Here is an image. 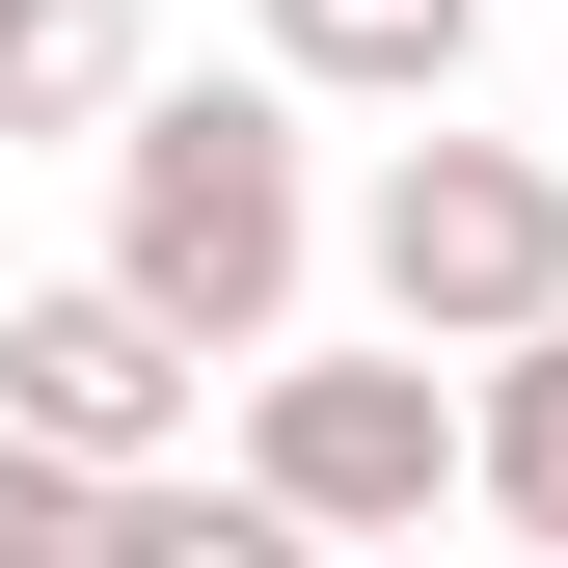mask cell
<instances>
[{"mask_svg":"<svg viewBox=\"0 0 568 568\" xmlns=\"http://www.w3.org/2000/svg\"><path fill=\"white\" fill-rule=\"evenodd\" d=\"M460 28H487V0H271V82H298V109H434Z\"/></svg>","mask_w":568,"mask_h":568,"instance_id":"cell-7","label":"cell"},{"mask_svg":"<svg viewBox=\"0 0 568 568\" xmlns=\"http://www.w3.org/2000/svg\"><path fill=\"white\" fill-rule=\"evenodd\" d=\"M0 568H109V460L0 406Z\"/></svg>","mask_w":568,"mask_h":568,"instance_id":"cell-8","label":"cell"},{"mask_svg":"<svg viewBox=\"0 0 568 568\" xmlns=\"http://www.w3.org/2000/svg\"><path fill=\"white\" fill-rule=\"evenodd\" d=\"M352 298L434 325V352L541 325V298H568V163H541V135H406V163L352 190Z\"/></svg>","mask_w":568,"mask_h":568,"instance_id":"cell-2","label":"cell"},{"mask_svg":"<svg viewBox=\"0 0 568 568\" xmlns=\"http://www.w3.org/2000/svg\"><path fill=\"white\" fill-rule=\"evenodd\" d=\"M244 487L298 541H434L460 515V379H434V325L406 352H271L244 379Z\"/></svg>","mask_w":568,"mask_h":568,"instance_id":"cell-3","label":"cell"},{"mask_svg":"<svg viewBox=\"0 0 568 568\" xmlns=\"http://www.w3.org/2000/svg\"><path fill=\"white\" fill-rule=\"evenodd\" d=\"M109 271H135L190 352H271V325H298V271H325L298 82H135V109H109Z\"/></svg>","mask_w":568,"mask_h":568,"instance_id":"cell-1","label":"cell"},{"mask_svg":"<svg viewBox=\"0 0 568 568\" xmlns=\"http://www.w3.org/2000/svg\"><path fill=\"white\" fill-rule=\"evenodd\" d=\"M135 82H163V28H135V0H0V163H28V135H82V163H109Z\"/></svg>","mask_w":568,"mask_h":568,"instance_id":"cell-6","label":"cell"},{"mask_svg":"<svg viewBox=\"0 0 568 568\" xmlns=\"http://www.w3.org/2000/svg\"><path fill=\"white\" fill-rule=\"evenodd\" d=\"M460 515L568 541V298H541V325H487V379H460Z\"/></svg>","mask_w":568,"mask_h":568,"instance_id":"cell-5","label":"cell"},{"mask_svg":"<svg viewBox=\"0 0 568 568\" xmlns=\"http://www.w3.org/2000/svg\"><path fill=\"white\" fill-rule=\"evenodd\" d=\"M190 379H217V352L135 298V271H54V298H0V406H28V434H82V460H190Z\"/></svg>","mask_w":568,"mask_h":568,"instance_id":"cell-4","label":"cell"}]
</instances>
